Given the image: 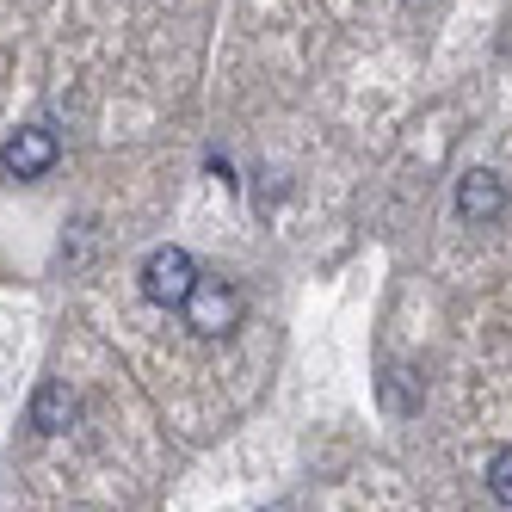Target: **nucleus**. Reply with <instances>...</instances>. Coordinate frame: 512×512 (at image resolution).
I'll return each mask as SVG.
<instances>
[{
  "label": "nucleus",
  "mask_w": 512,
  "mask_h": 512,
  "mask_svg": "<svg viewBox=\"0 0 512 512\" xmlns=\"http://www.w3.org/2000/svg\"><path fill=\"white\" fill-rule=\"evenodd\" d=\"M241 315H247V303H241V290H235L229 278H198V284H192V297H186V327H192L198 340L235 334Z\"/></svg>",
  "instance_id": "nucleus-1"
},
{
  "label": "nucleus",
  "mask_w": 512,
  "mask_h": 512,
  "mask_svg": "<svg viewBox=\"0 0 512 512\" xmlns=\"http://www.w3.org/2000/svg\"><path fill=\"white\" fill-rule=\"evenodd\" d=\"M192 284H198V266H192L186 247H155L149 260H142V297L155 309H186Z\"/></svg>",
  "instance_id": "nucleus-2"
},
{
  "label": "nucleus",
  "mask_w": 512,
  "mask_h": 512,
  "mask_svg": "<svg viewBox=\"0 0 512 512\" xmlns=\"http://www.w3.org/2000/svg\"><path fill=\"white\" fill-rule=\"evenodd\" d=\"M56 161H62V142L44 124H25V130H13L7 142H0V167H7L13 179H44Z\"/></svg>",
  "instance_id": "nucleus-3"
},
{
  "label": "nucleus",
  "mask_w": 512,
  "mask_h": 512,
  "mask_svg": "<svg viewBox=\"0 0 512 512\" xmlns=\"http://www.w3.org/2000/svg\"><path fill=\"white\" fill-rule=\"evenodd\" d=\"M457 216L463 223H500L506 216V179L494 167H469L457 179Z\"/></svg>",
  "instance_id": "nucleus-4"
},
{
  "label": "nucleus",
  "mask_w": 512,
  "mask_h": 512,
  "mask_svg": "<svg viewBox=\"0 0 512 512\" xmlns=\"http://www.w3.org/2000/svg\"><path fill=\"white\" fill-rule=\"evenodd\" d=\"M68 420H75L68 383H38V395H31V426L38 432H68Z\"/></svg>",
  "instance_id": "nucleus-5"
},
{
  "label": "nucleus",
  "mask_w": 512,
  "mask_h": 512,
  "mask_svg": "<svg viewBox=\"0 0 512 512\" xmlns=\"http://www.w3.org/2000/svg\"><path fill=\"white\" fill-rule=\"evenodd\" d=\"M488 488H494L500 506H512V451H494V463H488Z\"/></svg>",
  "instance_id": "nucleus-6"
},
{
  "label": "nucleus",
  "mask_w": 512,
  "mask_h": 512,
  "mask_svg": "<svg viewBox=\"0 0 512 512\" xmlns=\"http://www.w3.org/2000/svg\"><path fill=\"white\" fill-rule=\"evenodd\" d=\"M383 395H389V408H414V401H420V389L408 395V371H389V383H383Z\"/></svg>",
  "instance_id": "nucleus-7"
},
{
  "label": "nucleus",
  "mask_w": 512,
  "mask_h": 512,
  "mask_svg": "<svg viewBox=\"0 0 512 512\" xmlns=\"http://www.w3.org/2000/svg\"><path fill=\"white\" fill-rule=\"evenodd\" d=\"M401 7H408V13H426V7H432V0H401Z\"/></svg>",
  "instance_id": "nucleus-8"
}]
</instances>
